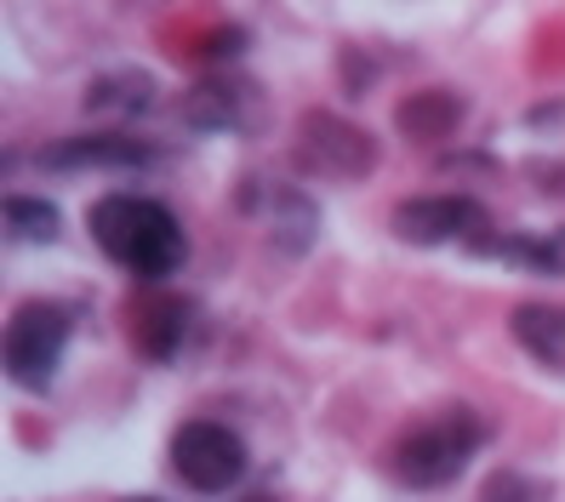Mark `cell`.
<instances>
[{
    "instance_id": "1",
    "label": "cell",
    "mask_w": 565,
    "mask_h": 502,
    "mask_svg": "<svg viewBox=\"0 0 565 502\" xmlns=\"http://www.w3.org/2000/svg\"><path fill=\"white\" fill-rule=\"evenodd\" d=\"M86 228H92V246L138 286L160 291L189 263V234H183L178 212L154 194H138V189L97 194L86 206Z\"/></svg>"
},
{
    "instance_id": "2",
    "label": "cell",
    "mask_w": 565,
    "mask_h": 502,
    "mask_svg": "<svg viewBox=\"0 0 565 502\" xmlns=\"http://www.w3.org/2000/svg\"><path fill=\"white\" fill-rule=\"evenodd\" d=\"M491 440V417L480 406H435L428 417H417L412 428H401V440L388 446V474L406 491H446L469 474V462L486 451Z\"/></svg>"
},
{
    "instance_id": "3",
    "label": "cell",
    "mask_w": 565,
    "mask_h": 502,
    "mask_svg": "<svg viewBox=\"0 0 565 502\" xmlns=\"http://www.w3.org/2000/svg\"><path fill=\"white\" fill-rule=\"evenodd\" d=\"M70 338H75V309L63 297H23L7 320V377L23 394H52Z\"/></svg>"
},
{
    "instance_id": "4",
    "label": "cell",
    "mask_w": 565,
    "mask_h": 502,
    "mask_svg": "<svg viewBox=\"0 0 565 502\" xmlns=\"http://www.w3.org/2000/svg\"><path fill=\"white\" fill-rule=\"evenodd\" d=\"M166 457H172V474L189 485V491H201V496H223V491H235L246 480V440L228 423L217 417H189L172 428V446H166Z\"/></svg>"
},
{
    "instance_id": "5",
    "label": "cell",
    "mask_w": 565,
    "mask_h": 502,
    "mask_svg": "<svg viewBox=\"0 0 565 502\" xmlns=\"http://www.w3.org/2000/svg\"><path fill=\"white\" fill-rule=\"evenodd\" d=\"M235 206L263 228V241H269L280 257H303L320 241V200L303 183H280L269 172H252L235 189Z\"/></svg>"
},
{
    "instance_id": "6",
    "label": "cell",
    "mask_w": 565,
    "mask_h": 502,
    "mask_svg": "<svg viewBox=\"0 0 565 502\" xmlns=\"http://www.w3.org/2000/svg\"><path fill=\"white\" fill-rule=\"evenodd\" d=\"M291 160H297V172L326 178V183H365L377 172V138L331 109H309L297 120Z\"/></svg>"
},
{
    "instance_id": "7",
    "label": "cell",
    "mask_w": 565,
    "mask_h": 502,
    "mask_svg": "<svg viewBox=\"0 0 565 502\" xmlns=\"http://www.w3.org/2000/svg\"><path fill=\"white\" fill-rule=\"evenodd\" d=\"M29 160H35L41 172H120V178H131V172H154V165H166V160H172V149L154 143V138H138V131L109 126V131L52 138Z\"/></svg>"
},
{
    "instance_id": "8",
    "label": "cell",
    "mask_w": 565,
    "mask_h": 502,
    "mask_svg": "<svg viewBox=\"0 0 565 502\" xmlns=\"http://www.w3.org/2000/svg\"><path fill=\"white\" fill-rule=\"evenodd\" d=\"M394 228V241H406L417 252H435V246H462V252H475V241H486L491 234V217L480 206V194H412L394 206L388 217Z\"/></svg>"
},
{
    "instance_id": "9",
    "label": "cell",
    "mask_w": 565,
    "mask_h": 502,
    "mask_svg": "<svg viewBox=\"0 0 565 502\" xmlns=\"http://www.w3.org/2000/svg\"><path fill=\"white\" fill-rule=\"evenodd\" d=\"M178 115H183L189 131H201V138H246V131H257L263 120H269V104H263V86L257 81L217 70V75L194 81L183 92Z\"/></svg>"
},
{
    "instance_id": "10",
    "label": "cell",
    "mask_w": 565,
    "mask_h": 502,
    "mask_svg": "<svg viewBox=\"0 0 565 502\" xmlns=\"http://www.w3.org/2000/svg\"><path fill=\"white\" fill-rule=\"evenodd\" d=\"M194 331H201V303L160 286L149 303H138V320H131V349H138L149 365H172L194 343Z\"/></svg>"
},
{
    "instance_id": "11",
    "label": "cell",
    "mask_w": 565,
    "mask_h": 502,
    "mask_svg": "<svg viewBox=\"0 0 565 502\" xmlns=\"http://www.w3.org/2000/svg\"><path fill=\"white\" fill-rule=\"evenodd\" d=\"M81 104H86V115L115 120V126L126 131L131 120H143V115L160 104V81H154L149 70H138V63H115V70H104V75L86 81Z\"/></svg>"
},
{
    "instance_id": "12",
    "label": "cell",
    "mask_w": 565,
    "mask_h": 502,
    "mask_svg": "<svg viewBox=\"0 0 565 502\" xmlns=\"http://www.w3.org/2000/svg\"><path fill=\"white\" fill-rule=\"evenodd\" d=\"M469 257H491V263H509L520 275H543V280H559L565 275V223L554 228H491L486 241H475Z\"/></svg>"
},
{
    "instance_id": "13",
    "label": "cell",
    "mask_w": 565,
    "mask_h": 502,
    "mask_svg": "<svg viewBox=\"0 0 565 502\" xmlns=\"http://www.w3.org/2000/svg\"><path fill=\"white\" fill-rule=\"evenodd\" d=\"M462 115H469L462 92H451V86H428V92H412V97H401V104H394V131H401L406 143L428 149V143L457 138Z\"/></svg>"
},
{
    "instance_id": "14",
    "label": "cell",
    "mask_w": 565,
    "mask_h": 502,
    "mask_svg": "<svg viewBox=\"0 0 565 502\" xmlns=\"http://www.w3.org/2000/svg\"><path fill=\"white\" fill-rule=\"evenodd\" d=\"M509 338L543 365V372L565 377V303H520L509 314Z\"/></svg>"
},
{
    "instance_id": "15",
    "label": "cell",
    "mask_w": 565,
    "mask_h": 502,
    "mask_svg": "<svg viewBox=\"0 0 565 502\" xmlns=\"http://www.w3.org/2000/svg\"><path fill=\"white\" fill-rule=\"evenodd\" d=\"M7 234L18 246H57L63 241V212L46 194H7Z\"/></svg>"
},
{
    "instance_id": "16",
    "label": "cell",
    "mask_w": 565,
    "mask_h": 502,
    "mask_svg": "<svg viewBox=\"0 0 565 502\" xmlns=\"http://www.w3.org/2000/svg\"><path fill=\"white\" fill-rule=\"evenodd\" d=\"M548 480L525 474V468H497V474L480 485V502H548Z\"/></svg>"
},
{
    "instance_id": "17",
    "label": "cell",
    "mask_w": 565,
    "mask_h": 502,
    "mask_svg": "<svg viewBox=\"0 0 565 502\" xmlns=\"http://www.w3.org/2000/svg\"><path fill=\"white\" fill-rule=\"evenodd\" d=\"M525 131H531V138H543V143H554V149H565V97L531 104L525 109Z\"/></svg>"
},
{
    "instance_id": "18",
    "label": "cell",
    "mask_w": 565,
    "mask_h": 502,
    "mask_svg": "<svg viewBox=\"0 0 565 502\" xmlns=\"http://www.w3.org/2000/svg\"><path fill=\"white\" fill-rule=\"evenodd\" d=\"M525 178H537L543 194H565V160H531Z\"/></svg>"
},
{
    "instance_id": "19",
    "label": "cell",
    "mask_w": 565,
    "mask_h": 502,
    "mask_svg": "<svg viewBox=\"0 0 565 502\" xmlns=\"http://www.w3.org/2000/svg\"><path fill=\"white\" fill-rule=\"evenodd\" d=\"M241 46H246V29H217V35L206 41V57H217V63H223V57H235Z\"/></svg>"
},
{
    "instance_id": "20",
    "label": "cell",
    "mask_w": 565,
    "mask_h": 502,
    "mask_svg": "<svg viewBox=\"0 0 565 502\" xmlns=\"http://www.w3.org/2000/svg\"><path fill=\"white\" fill-rule=\"evenodd\" d=\"M120 502H160V496H120Z\"/></svg>"
},
{
    "instance_id": "21",
    "label": "cell",
    "mask_w": 565,
    "mask_h": 502,
    "mask_svg": "<svg viewBox=\"0 0 565 502\" xmlns=\"http://www.w3.org/2000/svg\"><path fill=\"white\" fill-rule=\"evenodd\" d=\"M246 502H275V496H246Z\"/></svg>"
}]
</instances>
